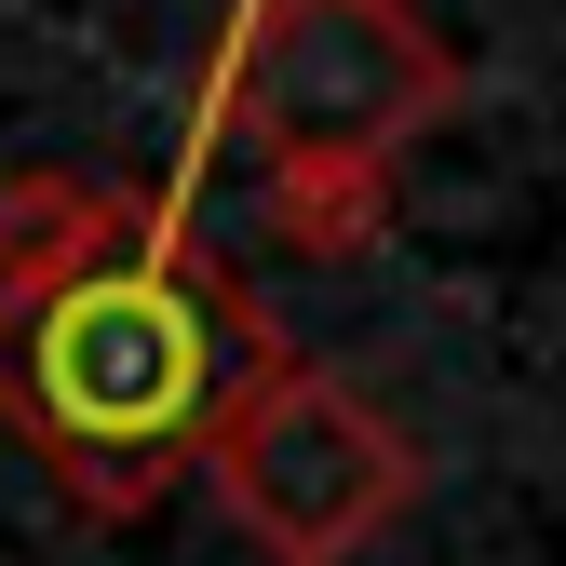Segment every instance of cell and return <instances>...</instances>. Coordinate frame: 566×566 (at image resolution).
Masks as SVG:
<instances>
[{
	"label": "cell",
	"instance_id": "obj_1",
	"mask_svg": "<svg viewBox=\"0 0 566 566\" xmlns=\"http://www.w3.org/2000/svg\"><path fill=\"white\" fill-rule=\"evenodd\" d=\"M270 311L202 256L189 230L135 243L82 283H41V297H0V418L41 446V472L82 513H149L176 459L202 446L256 365H270Z\"/></svg>",
	"mask_w": 566,
	"mask_h": 566
},
{
	"label": "cell",
	"instance_id": "obj_5",
	"mask_svg": "<svg viewBox=\"0 0 566 566\" xmlns=\"http://www.w3.org/2000/svg\"><path fill=\"white\" fill-rule=\"evenodd\" d=\"M270 230L297 256H365L391 230V163H270Z\"/></svg>",
	"mask_w": 566,
	"mask_h": 566
},
{
	"label": "cell",
	"instance_id": "obj_2",
	"mask_svg": "<svg viewBox=\"0 0 566 566\" xmlns=\"http://www.w3.org/2000/svg\"><path fill=\"white\" fill-rule=\"evenodd\" d=\"M459 108V41L418 0H243L202 82V149L256 135L270 163H405V135H432ZM202 149L176 163L163 202H189Z\"/></svg>",
	"mask_w": 566,
	"mask_h": 566
},
{
	"label": "cell",
	"instance_id": "obj_3",
	"mask_svg": "<svg viewBox=\"0 0 566 566\" xmlns=\"http://www.w3.org/2000/svg\"><path fill=\"white\" fill-rule=\"evenodd\" d=\"M189 459L217 472L230 526H243L270 566H350L365 539H391L405 500H418V446H405L350 378L297 365V350H270V365L202 418Z\"/></svg>",
	"mask_w": 566,
	"mask_h": 566
},
{
	"label": "cell",
	"instance_id": "obj_4",
	"mask_svg": "<svg viewBox=\"0 0 566 566\" xmlns=\"http://www.w3.org/2000/svg\"><path fill=\"white\" fill-rule=\"evenodd\" d=\"M163 230H189V202H135V189H95V176L28 163V176H0V297L82 283V270H108V256H135V243H163Z\"/></svg>",
	"mask_w": 566,
	"mask_h": 566
}]
</instances>
